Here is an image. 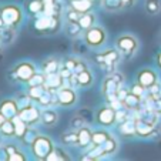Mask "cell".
<instances>
[{
	"label": "cell",
	"instance_id": "obj_3",
	"mask_svg": "<svg viewBox=\"0 0 161 161\" xmlns=\"http://www.w3.org/2000/svg\"><path fill=\"white\" fill-rule=\"evenodd\" d=\"M0 16L3 19L4 26L17 27L23 20V10L17 4H3V6H0Z\"/></svg>",
	"mask_w": 161,
	"mask_h": 161
},
{
	"label": "cell",
	"instance_id": "obj_52",
	"mask_svg": "<svg viewBox=\"0 0 161 161\" xmlns=\"http://www.w3.org/2000/svg\"><path fill=\"white\" fill-rule=\"evenodd\" d=\"M160 42H161V31H160Z\"/></svg>",
	"mask_w": 161,
	"mask_h": 161
},
{
	"label": "cell",
	"instance_id": "obj_34",
	"mask_svg": "<svg viewBox=\"0 0 161 161\" xmlns=\"http://www.w3.org/2000/svg\"><path fill=\"white\" fill-rule=\"evenodd\" d=\"M103 148H104V151H106L107 155H113L117 151V148H119V143H117V140L114 137H110L108 140L103 144Z\"/></svg>",
	"mask_w": 161,
	"mask_h": 161
},
{
	"label": "cell",
	"instance_id": "obj_41",
	"mask_svg": "<svg viewBox=\"0 0 161 161\" xmlns=\"http://www.w3.org/2000/svg\"><path fill=\"white\" fill-rule=\"evenodd\" d=\"M151 97V96H150ZM151 110L157 114V116H161V96L160 97H151Z\"/></svg>",
	"mask_w": 161,
	"mask_h": 161
},
{
	"label": "cell",
	"instance_id": "obj_35",
	"mask_svg": "<svg viewBox=\"0 0 161 161\" xmlns=\"http://www.w3.org/2000/svg\"><path fill=\"white\" fill-rule=\"evenodd\" d=\"M14 98L19 104V108H23V107H27V106H30V104H33V100H31V97L29 96V93H19Z\"/></svg>",
	"mask_w": 161,
	"mask_h": 161
},
{
	"label": "cell",
	"instance_id": "obj_24",
	"mask_svg": "<svg viewBox=\"0 0 161 161\" xmlns=\"http://www.w3.org/2000/svg\"><path fill=\"white\" fill-rule=\"evenodd\" d=\"M64 30H66L67 36H69V37H73V39L79 37L80 34L84 31L81 27H80L79 21H67V20H66V25H64Z\"/></svg>",
	"mask_w": 161,
	"mask_h": 161
},
{
	"label": "cell",
	"instance_id": "obj_27",
	"mask_svg": "<svg viewBox=\"0 0 161 161\" xmlns=\"http://www.w3.org/2000/svg\"><path fill=\"white\" fill-rule=\"evenodd\" d=\"M106 151H104L103 146H94L93 144V147H91L90 150H88L87 155L86 157H83V160H100V158L106 157Z\"/></svg>",
	"mask_w": 161,
	"mask_h": 161
},
{
	"label": "cell",
	"instance_id": "obj_37",
	"mask_svg": "<svg viewBox=\"0 0 161 161\" xmlns=\"http://www.w3.org/2000/svg\"><path fill=\"white\" fill-rule=\"evenodd\" d=\"M103 6L106 10H110V12H114V10L121 9L124 4L121 3V0H103Z\"/></svg>",
	"mask_w": 161,
	"mask_h": 161
},
{
	"label": "cell",
	"instance_id": "obj_43",
	"mask_svg": "<svg viewBox=\"0 0 161 161\" xmlns=\"http://www.w3.org/2000/svg\"><path fill=\"white\" fill-rule=\"evenodd\" d=\"M83 125H84V120H83L81 117L76 116V117L71 119V121H70V128L71 130H79V128H81Z\"/></svg>",
	"mask_w": 161,
	"mask_h": 161
},
{
	"label": "cell",
	"instance_id": "obj_51",
	"mask_svg": "<svg viewBox=\"0 0 161 161\" xmlns=\"http://www.w3.org/2000/svg\"><path fill=\"white\" fill-rule=\"evenodd\" d=\"M3 26H4V23H3V19H2V16H0V29L3 27Z\"/></svg>",
	"mask_w": 161,
	"mask_h": 161
},
{
	"label": "cell",
	"instance_id": "obj_25",
	"mask_svg": "<svg viewBox=\"0 0 161 161\" xmlns=\"http://www.w3.org/2000/svg\"><path fill=\"white\" fill-rule=\"evenodd\" d=\"M43 0H27L26 3V10L30 16H37L40 13H43Z\"/></svg>",
	"mask_w": 161,
	"mask_h": 161
},
{
	"label": "cell",
	"instance_id": "obj_42",
	"mask_svg": "<svg viewBox=\"0 0 161 161\" xmlns=\"http://www.w3.org/2000/svg\"><path fill=\"white\" fill-rule=\"evenodd\" d=\"M80 16H81V13L76 12V10H73V9H69L66 12V20L67 21H79Z\"/></svg>",
	"mask_w": 161,
	"mask_h": 161
},
{
	"label": "cell",
	"instance_id": "obj_47",
	"mask_svg": "<svg viewBox=\"0 0 161 161\" xmlns=\"http://www.w3.org/2000/svg\"><path fill=\"white\" fill-rule=\"evenodd\" d=\"M155 61H157V66L161 69V50L157 53V58H155Z\"/></svg>",
	"mask_w": 161,
	"mask_h": 161
},
{
	"label": "cell",
	"instance_id": "obj_5",
	"mask_svg": "<svg viewBox=\"0 0 161 161\" xmlns=\"http://www.w3.org/2000/svg\"><path fill=\"white\" fill-rule=\"evenodd\" d=\"M107 40V31L100 26H93L84 31V42L91 49H98L104 46Z\"/></svg>",
	"mask_w": 161,
	"mask_h": 161
},
{
	"label": "cell",
	"instance_id": "obj_17",
	"mask_svg": "<svg viewBox=\"0 0 161 161\" xmlns=\"http://www.w3.org/2000/svg\"><path fill=\"white\" fill-rule=\"evenodd\" d=\"M16 39V27L10 26H3L0 29V43L3 46H9L14 42Z\"/></svg>",
	"mask_w": 161,
	"mask_h": 161
},
{
	"label": "cell",
	"instance_id": "obj_32",
	"mask_svg": "<svg viewBox=\"0 0 161 161\" xmlns=\"http://www.w3.org/2000/svg\"><path fill=\"white\" fill-rule=\"evenodd\" d=\"M13 123H14V131H16V137L17 138H21V137L25 136V133L27 131V128H29V125L26 124L23 120L20 119L19 116H16V117H13Z\"/></svg>",
	"mask_w": 161,
	"mask_h": 161
},
{
	"label": "cell",
	"instance_id": "obj_36",
	"mask_svg": "<svg viewBox=\"0 0 161 161\" xmlns=\"http://www.w3.org/2000/svg\"><path fill=\"white\" fill-rule=\"evenodd\" d=\"M44 91H46L44 86H30L29 90H27V93H29V96L31 97V100L36 101V100H39V97L44 93Z\"/></svg>",
	"mask_w": 161,
	"mask_h": 161
},
{
	"label": "cell",
	"instance_id": "obj_46",
	"mask_svg": "<svg viewBox=\"0 0 161 161\" xmlns=\"http://www.w3.org/2000/svg\"><path fill=\"white\" fill-rule=\"evenodd\" d=\"M87 69H88V66L84 63V61H81V60H77L76 69H74V74H79V73H81V71L87 70Z\"/></svg>",
	"mask_w": 161,
	"mask_h": 161
},
{
	"label": "cell",
	"instance_id": "obj_31",
	"mask_svg": "<svg viewBox=\"0 0 161 161\" xmlns=\"http://www.w3.org/2000/svg\"><path fill=\"white\" fill-rule=\"evenodd\" d=\"M60 160H70V155L60 147H57V148L54 147L53 151L46 157V161H60Z\"/></svg>",
	"mask_w": 161,
	"mask_h": 161
},
{
	"label": "cell",
	"instance_id": "obj_30",
	"mask_svg": "<svg viewBox=\"0 0 161 161\" xmlns=\"http://www.w3.org/2000/svg\"><path fill=\"white\" fill-rule=\"evenodd\" d=\"M77 77V83H79V87H88V86L93 84V73L90 70H84L81 73L76 74Z\"/></svg>",
	"mask_w": 161,
	"mask_h": 161
},
{
	"label": "cell",
	"instance_id": "obj_13",
	"mask_svg": "<svg viewBox=\"0 0 161 161\" xmlns=\"http://www.w3.org/2000/svg\"><path fill=\"white\" fill-rule=\"evenodd\" d=\"M157 81H158L157 74H155V71L151 70V69H143V70H140L137 73V83H140V84L144 86L146 88Z\"/></svg>",
	"mask_w": 161,
	"mask_h": 161
},
{
	"label": "cell",
	"instance_id": "obj_11",
	"mask_svg": "<svg viewBox=\"0 0 161 161\" xmlns=\"http://www.w3.org/2000/svg\"><path fill=\"white\" fill-rule=\"evenodd\" d=\"M19 104L16 98H3L0 101V113L6 119H13L19 114Z\"/></svg>",
	"mask_w": 161,
	"mask_h": 161
},
{
	"label": "cell",
	"instance_id": "obj_50",
	"mask_svg": "<svg viewBox=\"0 0 161 161\" xmlns=\"http://www.w3.org/2000/svg\"><path fill=\"white\" fill-rule=\"evenodd\" d=\"M2 54H3V44L0 43V57H2Z\"/></svg>",
	"mask_w": 161,
	"mask_h": 161
},
{
	"label": "cell",
	"instance_id": "obj_8",
	"mask_svg": "<svg viewBox=\"0 0 161 161\" xmlns=\"http://www.w3.org/2000/svg\"><path fill=\"white\" fill-rule=\"evenodd\" d=\"M57 100H58V106H61V107L74 106L77 101V93H76V90H74V87H70V86L64 84L61 88H58Z\"/></svg>",
	"mask_w": 161,
	"mask_h": 161
},
{
	"label": "cell",
	"instance_id": "obj_4",
	"mask_svg": "<svg viewBox=\"0 0 161 161\" xmlns=\"http://www.w3.org/2000/svg\"><path fill=\"white\" fill-rule=\"evenodd\" d=\"M120 60H121V53L117 49H107L96 56V61L106 71H114Z\"/></svg>",
	"mask_w": 161,
	"mask_h": 161
},
{
	"label": "cell",
	"instance_id": "obj_15",
	"mask_svg": "<svg viewBox=\"0 0 161 161\" xmlns=\"http://www.w3.org/2000/svg\"><path fill=\"white\" fill-rule=\"evenodd\" d=\"M58 120V114L56 110L53 108H44L42 111V117H40V123H42L43 125H46V127H53V125L57 123Z\"/></svg>",
	"mask_w": 161,
	"mask_h": 161
},
{
	"label": "cell",
	"instance_id": "obj_40",
	"mask_svg": "<svg viewBox=\"0 0 161 161\" xmlns=\"http://www.w3.org/2000/svg\"><path fill=\"white\" fill-rule=\"evenodd\" d=\"M130 91L131 93H134V94H137V96H140L141 98L144 97V96L147 94V88L144 87V86H141L140 83H134L133 86H131V88H130Z\"/></svg>",
	"mask_w": 161,
	"mask_h": 161
},
{
	"label": "cell",
	"instance_id": "obj_9",
	"mask_svg": "<svg viewBox=\"0 0 161 161\" xmlns=\"http://www.w3.org/2000/svg\"><path fill=\"white\" fill-rule=\"evenodd\" d=\"M19 117H20L26 124L30 127V125H34L37 123H40V117H42V111L37 108L36 106L30 104L27 107H23V108L19 110Z\"/></svg>",
	"mask_w": 161,
	"mask_h": 161
},
{
	"label": "cell",
	"instance_id": "obj_12",
	"mask_svg": "<svg viewBox=\"0 0 161 161\" xmlns=\"http://www.w3.org/2000/svg\"><path fill=\"white\" fill-rule=\"evenodd\" d=\"M44 88L49 91H58V88H61L64 86V79L61 77L60 73H50L46 74V80H44Z\"/></svg>",
	"mask_w": 161,
	"mask_h": 161
},
{
	"label": "cell",
	"instance_id": "obj_1",
	"mask_svg": "<svg viewBox=\"0 0 161 161\" xmlns=\"http://www.w3.org/2000/svg\"><path fill=\"white\" fill-rule=\"evenodd\" d=\"M60 25H61V17L46 14L44 12L37 14L36 19H34V30H36L37 33L53 34L60 30Z\"/></svg>",
	"mask_w": 161,
	"mask_h": 161
},
{
	"label": "cell",
	"instance_id": "obj_16",
	"mask_svg": "<svg viewBox=\"0 0 161 161\" xmlns=\"http://www.w3.org/2000/svg\"><path fill=\"white\" fill-rule=\"evenodd\" d=\"M69 7L79 13H87L93 9V0H69Z\"/></svg>",
	"mask_w": 161,
	"mask_h": 161
},
{
	"label": "cell",
	"instance_id": "obj_10",
	"mask_svg": "<svg viewBox=\"0 0 161 161\" xmlns=\"http://www.w3.org/2000/svg\"><path fill=\"white\" fill-rule=\"evenodd\" d=\"M96 120L103 127H110V125L116 124V110H113L110 106L101 107L96 114Z\"/></svg>",
	"mask_w": 161,
	"mask_h": 161
},
{
	"label": "cell",
	"instance_id": "obj_23",
	"mask_svg": "<svg viewBox=\"0 0 161 161\" xmlns=\"http://www.w3.org/2000/svg\"><path fill=\"white\" fill-rule=\"evenodd\" d=\"M61 69L60 63H58L56 58H47V60L43 61L42 64V71L44 74H50V73H58Z\"/></svg>",
	"mask_w": 161,
	"mask_h": 161
},
{
	"label": "cell",
	"instance_id": "obj_26",
	"mask_svg": "<svg viewBox=\"0 0 161 161\" xmlns=\"http://www.w3.org/2000/svg\"><path fill=\"white\" fill-rule=\"evenodd\" d=\"M110 134L108 131L106 130H96L91 133V143L94 144V146H103L107 140L110 138Z\"/></svg>",
	"mask_w": 161,
	"mask_h": 161
},
{
	"label": "cell",
	"instance_id": "obj_21",
	"mask_svg": "<svg viewBox=\"0 0 161 161\" xmlns=\"http://www.w3.org/2000/svg\"><path fill=\"white\" fill-rule=\"evenodd\" d=\"M121 83H119L113 76H108L104 79L103 84H101V88H103V94H108V93H117L119 88L121 87Z\"/></svg>",
	"mask_w": 161,
	"mask_h": 161
},
{
	"label": "cell",
	"instance_id": "obj_29",
	"mask_svg": "<svg viewBox=\"0 0 161 161\" xmlns=\"http://www.w3.org/2000/svg\"><path fill=\"white\" fill-rule=\"evenodd\" d=\"M61 143L64 146H79V134L77 130H70L61 136Z\"/></svg>",
	"mask_w": 161,
	"mask_h": 161
},
{
	"label": "cell",
	"instance_id": "obj_18",
	"mask_svg": "<svg viewBox=\"0 0 161 161\" xmlns=\"http://www.w3.org/2000/svg\"><path fill=\"white\" fill-rule=\"evenodd\" d=\"M141 100H143V98H141L140 96H137V94H134V93H131V91H128V94L125 96L123 103H124L125 108L131 110V111H136V110L141 108Z\"/></svg>",
	"mask_w": 161,
	"mask_h": 161
},
{
	"label": "cell",
	"instance_id": "obj_20",
	"mask_svg": "<svg viewBox=\"0 0 161 161\" xmlns=\"http://www.w3.org/2000/svg\"><path fill=\"white\" fill-rule=\"evenodd\" d=\"M77 134H79V147L81 148H88L91 147V131L88 127H84L83 125L81 128L77 130Z\"/></svg>",
	"mask_w": 161,
	"mask_h": 161
},
{
	"label": "cell",
	"instance_id": "obj_2",
	"mask_svg": "<svg viewBox=\"0 0 161 161\" xmlns=\"http://www.w3.org/2000/svg\"><path fill=\"white\" fill-rule=\"evenodd\" d=\"M36 73V66L33 63L20 61L13 67L12 70H9L7 76H9V80H12L13 83H27Z\"/></svg>",
	"mask_w": 161,
	"mask_h": 161
},
{
	"label": "cell",
	"instance_id": "obj_49",
	"mask_svg": "<svg viewBox=\"0 0 161 161\" xmlns=\"http://www.w3.org/2000/svg\"><path fill=\"white\" fill-rule=\"evenodd\" d=\"M6 120H7V119H6V117H4V116H3V114H2V113H0V125L3 124V123H4V121H6Z\"/></svg>",
	"mask_w": 161,
	"mask_h": 161
},
{
	"label": "cell",
	"instance_id": "obj_38",
	"mask_svg": "<svg viewBox=\"0 0 161 161\" xmlns=\"http://www.w3.org/2000/svg\"><path fill=\"white\" fill-rule=\"evenodd\" d=\"M39 136V133H37L36 130H33V128H27V131L25 133V136L21 137V140H23V143L26 144V146H31V143L34 141V138Z\"/></svg>",
	"mask_w": 161,
	"mask_h": 161
},
{
	"label": "cell",
	"instance_id": "obj_6",
	"mask_svg": "<svg viewBox=\"0 0 161 161\" xmlns=\"http://www.w3.org/2000/svg\"><path fill=\"white\" fill-rule=\"evenodd\" d=\"M30 147H31L33 155L36 158H39V160H46V157H47V155L53 151V148H54L52 140L46 136H37Z\"/></svg>",
	"mask_w": 161,
	"mask_h": 161
},
{
	"label": "cell",
	"instance_id": "obj_44",
	"mask_svg": "<svg viewBox=\"0 0 161 161\" xmlns=\"http://www.w3.org/2000/svg\"><path fill=\"white\" fill-rule=\"evenodd\" d=\"M7 160H9V161H25L26 160V155L17 150V151H14L13 154H10L9 157H7Z\"/></svg>",
	"mask_w": 161,
	"mask_h": 161
},
{
	"label": "cell",
	"instance_id": "obj_33",
	"mask_svg": "<svg viewBox=\"0 0 161 161\" xmlns=\"http://www.w3.org/2000/svg\"><path fill=\"white\" fill-rule=\"evenodd\" d=\"M144 7L148 14H157L161 12V0H146L144 2Z\"/></svg>",
	"mask_w": 161,
	"mask_h": 161
},
{
	"label": "cell",
	"instance_id": "obj_39",
	"mask_svg": "<svg viewBox=\"0 0 161 161\" xmlns=\"http://www.w3.org/2000/svg\"><path fill=\"white\" fill-rule=\"evenodd\" d=\"M44 80H46V74L44 73H36L27 81V84H29V87H30V86H43L44 84Z\"/></svg>",
	"mask_w": 161,
	"mask_h": 161
},
{
	"label": "cell",
	"instance_id": "obj_7",
	"mask_svg": "<svg viewBox=\"0 0 161 161\" xmlns=\"http://www.w3.org/2000/svg\"><path fill=\"white\" fill-rule=\"evenodd\" d=\"M116 49L121 53V56L124 57H131L134 56V53L138 49V42L136 37H133L131 34H123V36L117 37L116 40Z\"/></svg>",
	"mask_w": 161,
	"mask_h": 161
},
{
	"label": "cell",
	"instance_id": "obj_45",
	"mask_svg": "<svg viewBox=\"0 0 161 161\" xmlns=\"http://www.w3.org/2000/svg\"><path fill=\"white\" fill-rule=\"evenodd\" d=\"M76 64H77V58H67V60L63 63V66L66 67V69H69L70 71H73V73H74Z\"/></svg>",
	"mask_w": 161,
	"mask_h": 161
},
{
	"label": "cell",
	"instance_id": "obj_48",
	"mask_svg": "<svg viewBox=\"0 0 161 161\" xmlns=\"http://www.w3.org/2000/svg\"><path fill=\"white\" fill-rule=\"evenodd\" d=\"M134 0H121V3L124 4V6H128V4H131Z\"/></svg>",
	"mask_w": 161,
	"mask_h": 161
},
{
	"label": "cell",
	"instance_id": "obj_19",
	"mask_svg": "<svg viewBox=\"0 0 161 161\" xmlns=\"http://www.w3.org/2000/svg\"><path fill=\"white\" fill-rule=\"evenodd\" d=\"M119 131L123 137H133L136 136V120L131 117L127 119L125 121L119 124Z\"/></svg>",
	"mask_w": 161,
	"mask_h": 161
},
{
	"label": "cell",
	"instance_id": "obj_14",
	"mask_svg": "<svg viewBox=\"0 0 161 161\" xmlns=\"http://www.w3.org/2000/svg\"><path fill=\"white\" fill-rule=\"evenodd\" d=\"M155 131H157V127L148 124L141 119L136 120V136L141 137V138H148L153 134H155Z\"/></svg>",
	"mask_w": 161,
	"mask_h": 161
},
{
	"label": "cell",
	"instance_id": "obj_22",
	"mask_svg": "<svg viewBox=\"0 0 161 161\" xmlns=\"http://www.w3.org/2000/svg\"><path fill=\"white\" fill-rule=\"evenodd\" d=\"M96 21H97V17H96L94 13L87 12V13H83V14L80 16L79 25H80V27L86 31V30H88L90 27L96 26Z\"/></svg>",
	"mask_w": 161,
	"mask_h": 161
},
{
	"label": "cell",
	"instance_id": "obj_28",
	"mask_svg": "<svg viewBox=\"0 0 161 161\" xmlns=\"http://www.w3.org/2000/svg\"><path fill=\"white\" fill-rule=\"evenodd\" d=\"M0 134L6 138H12L16 137V131H14V123L12 119H7L3 124L0 125Z\"/></svg>",
	"mask_w": 161,
	"mask_h": 161
}]
</instances>
